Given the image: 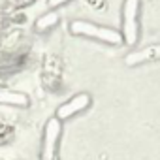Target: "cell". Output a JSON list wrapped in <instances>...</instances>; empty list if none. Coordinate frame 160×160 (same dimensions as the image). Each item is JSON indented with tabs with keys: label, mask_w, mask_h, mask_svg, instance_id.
<instances>
[{
	"label": "cell",
	"mask_w": 160,
	"mask_h": 160,
	"mask_svg": "<svg viewBox=\"0 0 160 160\" xmlns=\"http://www.w3.org/2000/svg\"><path fill=\"white\" fill-rule=\"evenodd\" d=\"M138 13L139 0H126L122 6V32L126 43H134L138 38Z\"/></svg>",
	"instance_id": "7a4b0ae2"
},
{
	"label": "cell",
	"mask_w": 160,
	"mask_h": 160,
	"mask_svg": "<svg viewBox=\"0 0 160 160\" xmlns=\"http://www.w3.org/2000/svg\"><path fill=\"white\" fill-rule=\"evenodd\" d=\"M60 2H66V0H51V6H57V4H60Z\"/></svg>",
	"instance_id": "8992f818"
},
{
	"label": "cell",
	"mask_w": 160,
	"mask_h": 160,
	"mask_svg": "<svg viewBox=\"0 0 160 160\" xmlns=\"http://www.w3.org/2000/svg\"><path fill=\"white\" fill-rule=\"evenodd\" d=\"M152 57H160V45L156 47H149V49H143L141 53H134L132 57L126 58L128 64H136V62H143L147 58H152Z\"/></svg>",
	"instance_id": "5b68a950"
},
{
	"label": "cell",
	"mask_w": 160,
	"mask_h": 160,
	"mask_svg": "<svg viewBox=\"0 0 160 160\" xmlns=\"http://www.w3.org/2000/svg\"><path fill=\"white\" fill-rule=\"evenodd\" d=\"M58 132H60L58 121L57 119H51L47 122V128H45V152H43V158L45 160H53V156H55V143H57Z\"/></svg>",
	"instance_id": "3957f363"
},
{
	"label": "cell",
	"mask_w": 160,
	"mask_h": 160,
	"mask_svg": "<svg viewBox=\"0 0 160 160\" xmlns=\"http://www.w3.org/2000/svg\"><path fill=\"white\" fill-rule=\"evenodd\" d=\"M89 102H91L89 94H79V96H73V98H72L68 104H64V106H60V108H58L57 115H58L60 119H66V117L73 115L75 111H81V109H85V108L89 106Z\"/></svg>",
	"instance_id": "277c9868"
},
{
	"label": "cell",
	"mask_w": 160,
	"mask_h": 160,
	"mask_svg": "<svg viewBox=\"0 0 160 160\" xmlns=\"http://www.w3.org/2000/svg\"><path fill=\"white\" fill-rule=\"evenodd\" d=\"M70 30L73 34H83V36H94L100 42H108V43H119L122 40V36L113 30V28H106L94 23H87V21H73Z\"/></svg>",
	"instance_id": "6da1fadb"
}]
</instances>
